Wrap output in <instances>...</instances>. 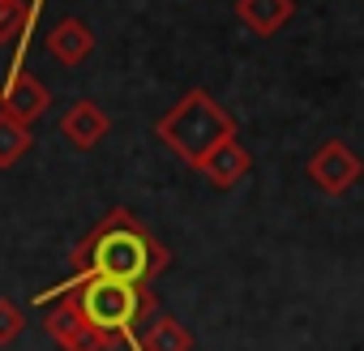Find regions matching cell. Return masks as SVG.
Listing matches in <instances>:
<instances>
[{"label":"cell","mask_w":364,"mask_h":351,"mask_svg":"<svg viewBox=\"0 0 364 351\" xmlns=\"http://www.w3.org/2000/svg\"><path fill=\"white\" fill-rule=\"evenodd\" d=\"M22 330H26V313H22V304L9 300V296H0V347L18 342Z\"/></svg>","instance_id":"cell-14"},{"label":"cell","mask_w":364,"mask_h":351,"mask_svg":"<svg viewBox=\"0 0 364 351\" xmlns=\"http://www.w3.org/2000/svg\"><path fill=\"white\" fill-rule=\"evenodd\" d=\"M69 300L77 304V313H82L99 334H107L112 342H129V347H137L133 325L146 321V317H154V296H150L146 287L107 283V279L82 283L77 291H69Z\"/></svg>","instance_id":"cell-3"},{"label":"cell","mask_w":364,"mask_h":351,"mask_svg":"<svg viewBox=\"0 0 364 351\" xmlns=\"http://www.w3.org/2000/svg\"><path fill=\"white\" fill-rule=\"evenodd\" d=\"M43 48L52 52V60H56V65L77 69V65H86V60H90V52H95V35H90V26H86L82 18H60V22L48 31Z\"/></svg>","instance_id":"cell-7"},{"label":"cell","mask_w":364,"mask_h":351,"mask_svg":"<svg viewBox=\"0 0 364 351\" xmlns=\"http://www.w3.org/2000/svg\"><path fill=\"white\" fill-rule=\"evenodd\" d=\"M107 129H112V116H107L99 103H90V99H77V103L60 116V133H65V141L77 146V150H95V146L107 137Z\"/></svg>","instance_id":"cell-9"},{"label":"cell","mask_w":364,"mask_h":351,"mask_svg":"<svg viewBox=\"0 0 364 351\" xmlns=\"http://www.w3.org/2000/svg\"><path fill=\"white\" fill-rule=\"evenodd\" d=\"M167 266H171V253L146 232V223L133 210L116 206V210H107L77 240V249H73V274L65 283H56L52 291H43L39 300L52 304V300L77 291L82 283H99V279L129 283V287H150Z\"/></svg>","instance_id":"cell-1"},{"label":"cell","mask_w":364,"mask_h":351,"mask_svg":"<svg viewBox=\"0 0 364 351\" xmlns=\"http://www.w3.org/2000/svg\"><path fill=\"white\" fill-rule=\"evenodd\" d=\"M48 107H52V90L31 69H9L5 86H0V116H9V120L31 129L35 120L48 116Z\"/></svg>","instance_id":"cell-5"},{"label":"cell","mask_w":364,"mask_h":351,"mask_svg":"<svg viewBox=\"0 0 364 351\" xmlns=\"http://www.w3.org/2000/svg\"><path fill=\"white\" fill-rule=\"evenodd\" d=\"M360 176H364V158H360L347 141H338V137L321 141V146L309 154V180H313L321 193H330V198L347 193Z\"/></svg>","instance_id":"cell-4"},{"label":"cell","mask_w":364,"mask_h":351,"mask_svg":"<svg viewBox=\"0 0 364 351\" xmlns=\"http://www.w3.org/2000/svg\"><path fill=\"white\" fill-rule=\"evenodd\" d=\"M198 171L206 176L215 189H236L245 176L253 171V154L245 150V141H240V137H228L223 146H215V150L206 154V163H202Z\"/></svg>","instance_id":"cell-8"},{"label":"cell","mask_w":364,"mask_h":351,"mask_svg":"<svg viewBox=\"0 0 364 351\" xmlns=\"http://www.w3.org/2000/svg\"><path fill=\"white\" fill-rule=\"evenodd\" d=\"M133 351H193V334L180 325L171 313H154L146 321V330L137 334Z\"/></svg>","instance_id":"cell-11"},{"label":"cell","mask_w":364,"mask_h":351,"mask_svg":"<svg viewBox=\"0 0 364 351\" xmlns=\"http://www.w3.org/2000/svg\"><path fill=\"white\" fill-rule=\"evenodd\" d=\"M154 137L176 158H185L189 167H202L215 146H223L228 137H236V120L206 90H189L171 112H163L154 120Z\"/></svg>","instance_id":"cell-2"},{"label":"cell","mask_w":364,"mask_h":351,"mask_svg":"<svg viewBox=\"0 0 364 351\" xmlns=\"http://www.w3.org/2000/svg\"><path fill=\"white\" fill-rule=\"evenodd\" d=\"M48 334L56 338L60 351H112V347H116L107 334H99V330L77 313V304H73L69 296L52 300V308H48Z\"/></svg>","instance_id":"cell-6"},{"label":"cell","mask_w":364,"mask_h":351,"mask_svg":"<svg viewBox=\"0 0 364 351\" xmlns=\"http://www.w3.org/2000/svg\"><path fill=\"white\" fill-rule=\"evenodd\" d=\"M236 18L257 39H270L296 18V0H236Z\"/></svg>","instance_id":"cell-10"},{"label":"cell","mask_w":364,"mask_h":351,"mask_svg":"<svg viewBox=\"0 0 364 351\" xmlns=\"http://www.w3.org/2000/svg\"><path fill=\"white\" fill-rule=\"evenodd\" d=\"M43 14V0L26 5V0H0V43L18 39V35H35V22Z\"/></svg>","instance_id":"cell-12"},{"label":"cell","mask_w":364,"mask_h":351,"mask_svg":"<svg viewBox=\"0 0 364 351\" xmlns=\"http://www.w3.org/2000/svg\"><path fill=\"white\" fill-rule=\"evenodd\" d=\"M31 129L26 124H18V120H9V116H0V171L5 167H14V163H22V154L31 150Z\"/></svg>","instance_id":"cell-13"}]
</instances>
